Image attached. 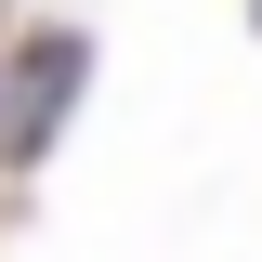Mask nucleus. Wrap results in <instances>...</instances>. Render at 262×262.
<instances>
[{"label":"nucleus","mask_w":262,"mask_h":262,"mask_svg":"<svg viewBox=\"0 0 262 262\" xmlns=\"http://www.w3.org/2000/svg\"><path fill=\"white\" fill-rule=\"evenodd\" d=\"M249 13H262V0H249Z\"/></svg>","instance_id":"f03ea898"},{"label":"nucleus","mask_w":262,"mask_h":262,"mask_svg":"<svg viewBox=\"0 0 262 262\" xmlns=\"http://www.w3.org/2000/svg\"><path fill=\"white\" fill-rule=\"evenodd\" d=\"M79 79H92V39H79V27H39L27 53L0 66V158H13V170H27L39 144L66 131V105H79Z\"/></svg>","instance_id":"f257e3e1"}]
</instances>
